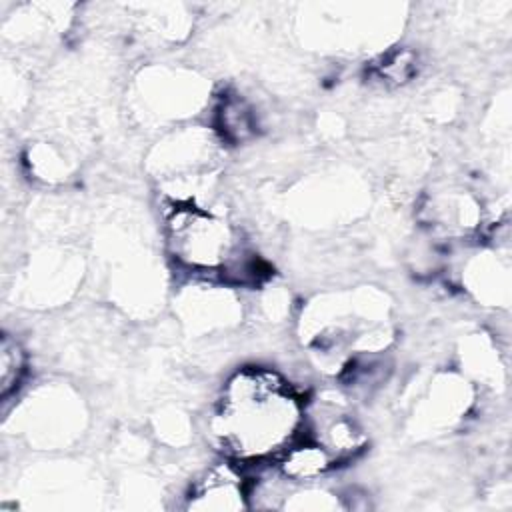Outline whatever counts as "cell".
<instances>
[{"label":"cell","instance_id":"cell-10","mask_svg":"<svg viewBox=\"0 0 512 512\" xmlns=\"http://www.w3.org/2000/svg\"><path fill=\"white\" fill-rule=\"evenodd\" d=\"M508 270V264L496 258V254H476L464 266V282L478 302L506 306L510 290Z\"/></svg>","mask_w":512,"mask_h":512},{"label":"cell","instance_id":"cell-8","mask_svg":"<svg viewBox=\"0 0 512 512\" xmlns=\"http://www.w3.org/2000/svg\"><path fill=\"white\" fill-rule=\"evenodd\" d=\"M234 460L208 466L192 480L186 496V510H242L248 508V478L240 472Z\"/></svg>","mask_w":512,"mask_h":512},{"label":"cell","instance_id":"cell-6","mask_svg":"<svg viewBox=\"0 0 512 512\" xmlns=\"http://www.w3.org/2000/svg\"><path fill=\"white\" fill-rule=\"evenodd\" d=\"M214 138L200 126H184L162 136L148 156V168L162 182L210 170Z\"/></svg>","mask_w":512,"mask_h":512},{"label":"cell","instance_id":"cell-3","mask_svg":"<svg viewBox=\"0 0 512 512\" xmlns=\"http://www.w3.org/2000/svg\"><path fill=\"white\" fill-rule=\"evenodd\" d=\"M18 434L38 450H60L70 446L86 424V410L66 386H44L32 392L18 408L14 406Z\"/></svg>","mask_w":512,"mask_h":512},{"label":"cell","instance_id":"cell-14","mask_svg":"<svg viewBox=\"0 0 512 512\" xmlns=\"http://www.w3.org/2000/svg\"><path fill=\"white\" fill-rule=\"evenodd\" d=\"M28 164L30 172L44 182H60L68 178L70 164L64 154L48 142H38L28 150Z\"/></svg>","mask_w":512,"mask_h":512},{"label":"cell","instance_id":"cell-4","mask_svg":"<svg viewBox=\"0 0 512 512\" xmlns=\"http://www.w3.org/2000/svg\"><path fill=\"white\" fill-rule=\"evenodd\" d=\"M134 104L140 120L178 122L194 116L206 102L204 78L180 66H148L134 80Z\"/></svg>","mask_w":512,"mask_h":512},{"label":"cell","instance_id":"cell-2","mask_svg":"<svg viewBox=\"0 0 512 512\" xmlns=\"http://www.w3.org/2000/svg\"><path fill=\"white\" fill-rule=\"evenodd\" d=\"M164 242L180 270L230 286L258 282L256 260L248 256L238 228L208 204L164 202Z\"/></svg>","mask_w":512,"mask_h":512},{"label":"cell","instance_id":"cell-1","mask_svg":"<svg viewBox=\"0 0 512 512\" xmlns=\"http://www.w3.org/2000/svg\"><path fill=\"white\" fill-rule=\"evenodd\" d=\"M306 404L272 368L244 366L228 376L212 412L210 430L240 466L276 460L304 436Z\"/></svg>","mask_w":512,"mask_h":512},{"label":"cell","instance_id":"cell-12","mask_svg":"<svg viewBox=\"0 0 512 512\" xmlns=\"http://www.w3.org/2000/svg\"><path fill=\"white\" fill-rule=\"evenodd\" d=\"M214 130L222 140L230 144L244 142L258 130V114L242 96L228 94L216 108Z\"/></svg>","mask_w":512,"mask_h":512},{"label":"cell","instance_id":"cell-13","mask_svg":"<svg viewBox=\"0 0 512 512\" xmlns=\"http://www.w3.org/2000/svg\"><path fill=\"white\" fill-rule=\"evenodd\" d=\"M28 372V354L22 342L4 332L0 342V400L2 404L12 402L24 384Z\"/></svg>","mask_w":512,"mask_h":512},{"label":"cell","instance_id":"cell-5","mask_svg":"<svg viewBox=\"0 0 512 512\" xmlns=\"http://www.w3.org/2000/svg\"><path fill=\"white\" fill-rule=\"evenodd\" d=\"M174 308L182 326L196 334H216L238 324L242 318L240 300L234 286L212 278H194L176 294Z\"/></svg>","mask_w":512,"mask_h":512},{"label":"cell","instance_id":"cell-11","mask_svg":"<svg viewBox=\"0 0 512 512\" xmlns=\"http://www.w3.org/2000/svg\"><path fill=\"white\" fill-rule=\"evenodd\" d=\"M278 472L292 482H316L328 474L338 462L312 438H298L278 458Z\"/></svg>","mask_w":512,"mask_h":512},{"label":"cell","instance_id":"cell-15","mask_svg":"<svg viewBox=\"0 0 512 512\" xmlns=\"http://www.w3.org/2000/svg\"><path fill=\"white\" fill-rule=\"evenodd\" d=\"M380 78L386 82H394V84H402L408 78L414 76L416 72V56L408 50H396L392 54H388L382 64L376 68Z\"/></svg>","mask_w":512,"mask_h":512},{"label":"cell","instance_id":"cell-7","mask_svg":"<svg viewBox=\"0 0 512 512\" xmlns=\"http://www.w3.org/2000/svg\"><path fill=\"white\" fill-rule=\"evenodd\" d=\"M60 248H44L28 260L18 278V290L28 298V306H52L66 300L78 282V266Z\"/></svg>","mask_w":512,"mask_h":512},{"label":"cell","instance_id":"cell-9","mask_svg":"<svg viewBox=\"0 0 512 512\" xmlns=\"http://www.w3.org/2000/svg\"><path fill=\"white\" fill-rule=\"evenodd\" d=\"M470 402V384L454 374H442L414 406V430H418V434L446 430L466 414Z\"/></svg>","mask_w":512,"mask_h":512}]
</instances>
